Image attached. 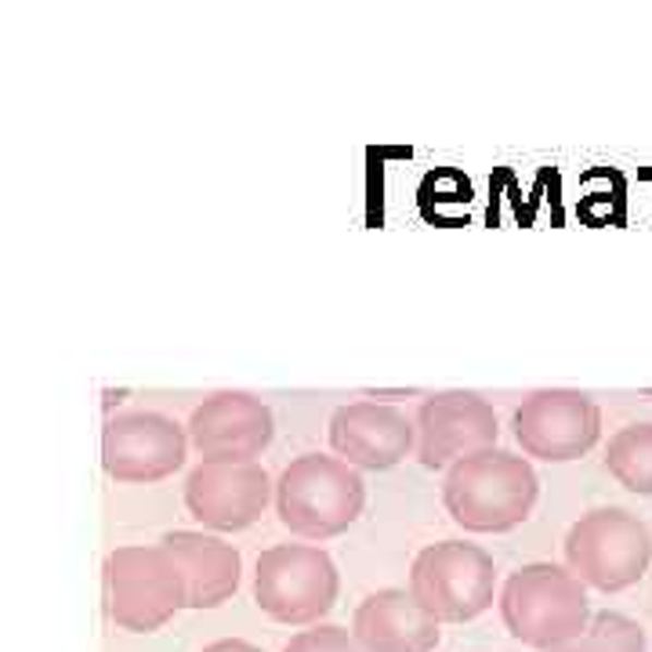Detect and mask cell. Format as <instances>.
Masks as SVG:
<instances>
[{
  "instance_id": "cell-17",
  "label": "cell",
  "mask_w": 652,
  "mask_h": 652,
  "mask_svg": "<svg viewBox=\"0 0 652 652\" xmlns=\"http://www.w3.org/2000/svg\"><path fill=\"white\" fill-rule=\"evenodd\" d=\"M551 652H649L645 627L624 613H594L588 631Z\"/></svg>"
},
{
  "instance_id": "cell-11",
  "label": "cell",
  "mask_w": 652,
  "mask_h": 652,
  "mask_svg": "<svg viewBox=\"0 0 652 652\" xmlns=\"http://www.w3.org/2000/svg\"><path fill=\"white\" fill-rule=\"evenodd\" d=\"M418 460L424 468H454L457 460L497 446V413L479 391H438L418 410Z\"/></svg>"
},
{
  "instance_id": "cell-6",
  "label": "cell",
  "mask_w": 652,
  "mask_h": 652,
  "mask_svg": "<svg viewBox=\"0 0 652 652\" xmlns=\"http://www.w3.org/2000/svg\"><path fill=\"white\" fill-rule=\"evenodd\" d=\"M341 580L334 558L316 544H276L257 555L254 602L279 624H316L334 609Z\"/></svg>"
},
{
  "instance_id": "cell-12",
  "label": "cell",
  "mask_w": 652,
  "mask_h": 652,
  "mask_svg": "<svg viewBox=\"0 0 652 652\" xmlns=\"http://www.w3.org/2000/svg\"><path fill=\"white\" fill-rule=\"evenodd\" d=\"M276 493L262 464H200L185 479V508L196 522L218 533H236L254 526Z\"/></svg>"
},
{
  "instance_id": "cell-7",
  "label": "cell",
  "mask_w": 652,
  "mask_h": 652,
  "mask_svg": "<svg viewBox=\"0 0 652 652\" xmlns=\"http://www.w3.org/2000/svg\"><path fill=\"white\" fill-rule=\"evenodd\" d=\"M497 566L479 544L438 541L410 566V594L438 624L475 620L493 605Z\"/></svg>"
},
{
  "instance_id": "cell-16",
  "label": "cell",
  "mask_w": 652,
  "mask_h": 652,
  "mask_svg": "<svg viewBox=\"0 0 652 652\" xmlns=\"http://www.w3.org/2000/svg\"><path fill=\"white\" fill-rule=\"evenodd\" d=\"M605 468L624 490L652 497V424H627L605 449Z\"/></svg>"
},
{
  "instance_id": "cell-8",
  "label": "cell",
  "mask_w": 652,
  "mask_h": 652,
  "mask_svg": "<svg viewBox=\"0 0 652 652\" xmlns=\"http://www.w3.org/2000/svg\"><path fill=\"white\" fill-rule=\"evenodd\" d=\"M511 428L519 438L522 454L566 464L583 457L602 435L599 402L572 388H541L522 399V407L511 413Z\"/></svg>"
},
{
  "instance_id": "cell-4",
  "label": "cell",
  "mask_w": 652,
  "mask_h": 652,
  "mask_svg": "<svg viewBox=\"0 0 652 652\" xmlns=\"http://www.w3.org/2000/svg\"><path fill=\"white\" fill-rule=\"evenodd\" d=\"M109 620L134 635L164 627L178 609H189L185 577L164 544L112 547L102 566Z\"/></svg>"
},
{
  "instance_id": "cell-5",
  "label": "cell",
  "mask_w": 652,
  "mask_h": 652,
  "mask_svg": "<svg viewBox=\"0 0 652 652\" xmlns=\"http://www.w3.org/2000/svg\"><path fill=\"white\" fill-rule=\"evenodd\" d=\"M566 562L588 588L609 594L631 588L652 562L649 526L624 508H594L569 526Z\"/></svg>"
},
{
  "instance_id": "cell-1",
  "label": "cell",
  "mask_w": 652,
  "mask_h": 652,
  "mask_svg": "<svg viewBox=\"0 0 652 652\" xmlns=\"http://www.w3.org/2000/svg\"><path fill=\"white\" fill-rule=\"evenodd\" d=\"M541 482L526 457L508 449H482L457 460L446 471L443 504L460 530L468 533H508L530 519Z\"/></svg>"
},
{
  "instance_id": "cell-9",
  "label": "cell",
  "mask_w": 652,
  "mask_h": 652,
  "mask_svg": "<svg viewBox=\"0 0 652 652\" xmlns=\"http://www.w3.org/2000/svg\"><path fill=\"white\" fill-rule=\"evenodd\" d=\"M189 457V435L164 413L128 410L106 421L102 468L117 482H160Z\"/></svg>"
},
{
  "instance_id": "cell-10",
  "label": "cell",
  "mask_w": 652,
  "mask_h": 652,
  "mask_svg": "<svg viewBox=\"0 0 652 652\" xmlns=\"http://www.w3.org/2000/svg\"><path fill=\"white\" fill-rule=\"evenodd\" d=\"M273 435V410L251 391H215L189 418V443L207 464H257Z\"/></svg>"
},
{
  "instance_id": "cell-18",
  "label": "cell",
  "mask_w": 652,
  "mask_h": 652,
  "mask_svg": "<svg viewBox=\"0 0 652 652\" xmlns=\"http://www.w3.org/2000/svg\"><path fill=\"white\" fill-rule=\"evenodd\" d=\"M283 652H363V645H359L355 635L345 631V627L319 624V627H312V631H298L283 645Z\"/></svg>"
},
{
  "instance_id": "cell-19",
  "label": "cell",
  "mask_w": 652,
  "mask_h": 652,
  "mask_svg": "<svg viewBox=\"0 0 652 652\" xmlns=\"http://www.w3.org/2000/svg\"><path fill=\"white\" fill-rule=\"evenodd\" d=\"M204 652H265V649H257V645H251V642H243V638H221V642L207 645Z\"/></svg>"
},
{
  "instance_id": "cell-3",
  "label": "cell",
  "mask_w": 652,
  "mask_h": 652,
  "mask_svg": "<svg viewBox=\"0 0 652 652\" xmlns=\"http://www.w3.org/2000/svg\"><path fill=\"white\" fill-rule=\"evenodd\" d=\"M366 504V482L341 457L305 454L290 460L276 482V515L294 536L330 541L345 533Z\"/></svg>"
},
{
  "instance_id": "cell-13",
  "label": "cell",
  "mask_w": 652,
  "mask_h": 652,
  "mask_svg": "<svg viewBox=\"0 0 652 652\" xmlns=\"http://www.w3.org/2000/svg\"><path fill=\"white\" fill-rule=\"evenodd\" d=\"M330 446L345 464L388 471L418 449V424L385 402H348L330 418Z\"/></svg>"
},
{
  "instance_id": "cell-15",
  "label": "cell",
  "mask_w": 652,
  "mask_h": 652,
  "mask_svg": "<svg viewBox=\"0 0 652 652\" xmlns=\"http://www.w3.org/2000/svg\"><path fill=\"white\" fill-rule=\"evenodd\" d=\"M178 562L189 591V609H218L240 588L243 558L229 541L196 530H174L160 541Z\"/></svg>"
},
{
  "instance_id": "cell-2",
  "label": "cell",
  "mask_w": 652,
  "mask_h": 652,
  "mask_svg": "<svg viewBox=\"0 0 652 652\" xmlns=\"http://www.w3.org/2000/svg\"><path fill=\"white\" fill-rule=\"evenodd\" d=\"M588 583L555 562H533L511 572L500 588V620L515 642L551 652L588 631Z\"/></svg>"
},
{
  "instance_id": "cell-14",
  "label": "cell",
  "mask_w": 652,
  "mask_h": 652,
  "mask_svg": "<svg viewBox=\"0 0 652 652\" xmlns=\"http://www.w3.org/2000/svg\"><path fill=\"white\" fill-rule=\"evenodd\" d=\"M352 635L363 652H435L438 620L410 591L388 588L359 602Z\"/></svg>"
}]
</instances>
